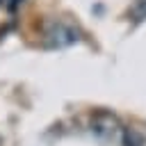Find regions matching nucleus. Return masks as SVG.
<instances>
[{"mask_svg":"<svg viewBox=\"0 0 146 146\" xmlns=\"http://www.w3.org/2000/svg\"><path fill=\"white\" fill-rule=\"evenodd\" d=\"M91 132L98 135L100 139H112L119 132V121L110 112H96L91 116Z\"/></svg>","mask_w":146,"mask_h":146,"instance_id":"f03ea898","label":"nucleus"},{"mask_svg":"<svg viewBox=\"0 0 146 146\" xmlns=\"http://www.w3.org/2000/svg\"><path fill=\"white\" fill-rule=\"evenodd\" d=\"M132 18L135 21H144L146 18V0H135V5H132Z\"/></svg>","mask_w":146,"mask_h":146,"instance_id":"7ed1b4c3","label":"nucleus"},{"mask_svg":"<svg viewBox=\"0 0 146 146\" xmlns=\"http://www.w3.org/2000/svg\"><path fill=\"white\" fill-rule=\"evenodd\" d=\"M43 39H46V46H50V48H66V46L75 43L80 36L73 25H68L64 21H52L43 30Z\"/></svg>","mask_w":146,"mask_h":146,"instance_id":"f257e3e1","label":"nucleus"}]
</instances>
